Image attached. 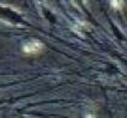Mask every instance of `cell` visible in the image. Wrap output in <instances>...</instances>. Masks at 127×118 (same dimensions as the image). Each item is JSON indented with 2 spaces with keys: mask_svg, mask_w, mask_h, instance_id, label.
<instances>
[{
  "mask_svg": "<svg viewBox=\"0 0 127 118\" xmlns=\"http://www.w3.org/2000/svg\"><path fill=\"white\" fill-rule=\"evenodd\" d=\"M41 48H42V44L40 42L32 41L25 46V52L29 54H37L38 52H41Z\"/></svg>",
  "mask_w": 127,
  "mask_h": 118,
  "instance_id": "obj_1",
  "label": "cell"
}]
</instances>
